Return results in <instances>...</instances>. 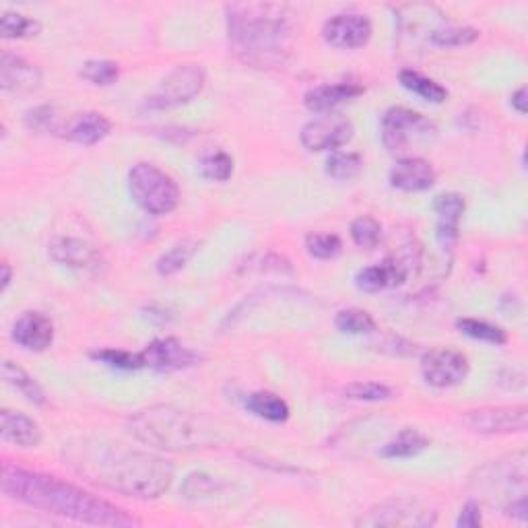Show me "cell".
Returning a JSON list of instances; mask_svg holds the SVG:
<instances>
[{
    "label": "cell",
    "mask_w": 528,
    "mask_h": 528,
    "mask_svg": "<svg viewBox=\"0 0 528 528\" xmlns=\"http://www.w3.org/2000/svg\"><path fill=\"white\" fill-rule=\"evenodd\" d=\"M62 456L77 475L108 491L135 500H157L174 483L168 460L104 438H77Z\"/></svg>",
    "instance_id": "6da1fadb"
},
{
    "label": "cell",
    "mask_w": 528,
    "mask_h": 528,
    "mask_svg": "<svg viewBox=\"0 0 528 528\" xmlns=\"http://www.w3.org/2000/svg\"><path fill=\"white\" fill-rule=\"evenodd\" d=\"M0 483H3V493L9 500L81 524L112 528L141 524L137 518H132L118 506L54 475L27 471L7 462L3 467V479H0Z\"/></svg>",
    "instance_id": "7a4b0ae2"
},
{
    "label": "cell",
    "mask_w": 528,
    "mask_h": 528,
    "mask_svg": "<svg viewBox=\"0 0 528 528\" xmlns=\"http://www.w3.org/2000/svg\"><path fill=\"white\" fill-rule=\"evenodd\" d=\"M293 17L281 5H236L227 9L229 40L250 64L273 66L283 60Z\"/></svg>",
    "instance_id": "3957f363"
},
{
    "label": "cell",
    "mask_w": 528,
    "mask_h": 528,
    "mask_svg": "<svg viewBox=\"0 0 528 528\" xmlns=\"http://www.w3.org/2000/svg\"><path fill=\"white\" fill-rule=\"evenodd\" d=\"M128 429L139 442L168 452H190L215 444L211 427L170 405H155L139 411L130 417Z\"/></svg>",
    "instance_id": "277c9868"
},
{
    "label": "cell",
    "mask_w": 528,
    "mask_h": 528,
    "mask_svg": "<svg viewBox=\"0 0 528 528\" xmlns=\"http://www.w3.org/2000/svg\"><path fill=\"white\" fill-rule=\"evenodd\" d=\"M128 190L135 203L149 215H168L180 203V188L174 178L147 161L132 165Z\"/></svg>",
    "instance_id": "5b68a950"
},
{
    "label": "cell",
    "mask_w": 528,
    "mask_h": 528,
    "mask_svg": "<svg viewBox=\"0 0 528 528\" xmlns=\"http://www.w3.org/2000/svg\"><path fill=\"white\" fill-rule=\"evenodd\" d=\"M436 137V124L409 108H390L382 116V143L390 153L405 155L434 143Z\"/></svg>",
    "instance_id": "8992f818"
},
{
    "label": "cell",
    "mask_w": 528,
    "mask_h": 528,
    "mask_svg": "<svg viewBox=\"0 0 528 528\" xmlns=\"http://www.w3.org/2000/svg\"><path fill=\"white\" fill-rule=\"evenodd\" d=\"M205 71L201 64H180L174 71L163 77L151 97H147L145 108L149 110H170L184 106L203 91Z\"/></svg>",
    "instance_id": "52a82bcc"
},
{
    "label": "cell",
    "mask_w": 528,
    "mask_h": 528,
    "mask_svg": "<svg viewBox=\"0 0 528 528\" xmlns=\"http://www.w3.org/2000/svg\"><path fill=\"white\" fill-rule=\"evenodd\" d=\"M438 520V514L427 508L425 504L417 500H386L372 510H368L357 520V526H366V528H378V526H407V528H425V526H434Z\"/></svg>",
    "instance_id": "ba28073f"
},
{
    "label": "cell",
    "mask_w": 528,
    "mask_h": 528,
    "mask_svg": "<svg viewBox=\"0 0 528 528\" xmlns=\"http://www.w3.org/2000/svg\"><path fill=\"white\" fill-rule=\"evenodd\" d=\"M462 425L483 436L524 434L528 425V409L524 405L473 409L462 415Z\"/></svg>",
    "instance_id": "9c48e42d"
},
{
    "label": "cell",
    "mask_w": 528,
    "mask_h": 528,
    "mask_svg": "<svg viewBox=\"0 0 528 528\" xmlns=\"http://www.w3.org/2000/svg\"><path fill=\"white\" fill-rule=\"evenodd\" d=\"M421 376L434 388H452L467 380L471 363L469 357L450 347H438L421 357Z\"/></svg>",
    "instance_id": "30bf717a"
},
{
    "label": "cell",
    "mask_w": 528,
    "mask_h": 528,
    "mask_svg": "<svg viewBox=\"0 0 528 528\" xmlns=\"http://www.w3.org/2000/svg\"><path fill=\"white\" fill-rule=\"evenodd\" d=\"M353 139V122L339 114L328 112L304 124L300 132L302 145L312 151H337Z\"/></svg>",
    "instance_id": "8fae6325"
},
{
    "label": "cell",
    "mask_w": 528,
    "mask_h": 528,
    "mask_svg": "<svg viewBox=\"0 0 528 528\" xmlns=\"http://www.w3.org/2000/svg\"><path fill=\"white\" fill-rule=\"evenodd\" d=\"M372 21L353 11L337 13L322 25V38L328 46L339 50H357L363 48L372 38Z\"/></svg>",
    "instance_id": "7c38bea8"
},
{
    "label": "cell",
    "mask_w": 528,
    "mask_h": 528,
    "mask_svg": "<svg viewBox=\"0 0 528 528\" xmlns=\"http://www.w3.org/2000/svg\"><path fill=\"white\" fill-rule=\"evenodd\" d=\"M48 252L54 262L62 264L66 269H75L81 273H102L106 260L93 244L81 238L60 236L48 244Z\"/></svg>",
    "instance_id": "4fadbf2b"
},
{
    "label": "cell",
    "mask_w": 528,
    "mask_h": 528,
    "mask_svg": "<svg viewBox=\"0 0 528 528\" xmlns=\"http://www.w3.org/2000/svg\"><path fill=\"white\" fill-rule=\"evenodd\" d=\"M141 359H143V368L155 372H178L192 368L198 363V355L190 347L182 345L178 339L172 337L149 343L141 351Z\"/></svg>",
    "instance_id": "5bb4252c"
},
{
    "label": "cell",
    "mask_w": 528,
    "mask_h": 528,
    "mask_svg": "<svg viewBox=\"0 0 528 528\" xmlns=\"http://www.w3.org/2000/svg\"><path fill=\"white\" fill-rule=\"evenodd\" d=\"M409 277V264L399 256H388L372 267L361 269L355 275V285L359 291L366 293H378L384 289L399 287Z\"/></svg>",
    "instance_id": "9a60e30c"
},
{
    "label": "cell",
    "mask_w": 528,
    "mask_h": 528,
    "mask_svg": "<svg viewBox=\"0 0 528 528\" xmlns=\"http://www.w3.org/2000/svg\"><path fill=\"white\" fill-rule=\"evenodd\" d=\"M388 180H390V186L396 190L425 192L436 184L438 174L434 170V165L429 161L415 157V155H409V157H403L392 165Z\"/></svg>",
    "instance_id": "2e32d148"
},
{
    "label": "cell",
    "mask_w": 528,
    "mask_h": 528,
    "mask_svg": "<svg viewBox=\"0 0 528 528\" xmlns=\"http://www.w3.org/2000/svg\"><path fill=\"white\" fill-rule=\"evenodd\" d=\"M11 339L25 351H46L54 341V324L42 312H23L13 324Z\"/></svg>",
    "instance_id": "e0dca14e"
},
{
    "label": "cell",
    "mask_w": 528,
    "mask_h": 528,
    "mask_svg": "<svg viewBox=\"0 0 528 528\" xmlns=\"http://www.w3.org/2000/svg\"><path fill=\"white\" fill-rule=\"evenodd\" d=\"M42 85V71L23 56L3 52L0 56V87L11 93H31Z\"/></svg>",
    "instance_id": "ac0fdd59"
},
{
    "label": "cell",
    "mask_w": 528,
    "mask_h": 528,
    "mask_svg": "<svg viewBox=\"0 0 528 528\" xmlns=\"http://www.w3.org/2000/svg\"><path fill=\"white\" fill-rule=\"evenodd\" d=\"M467 201L458 192H444L434 198V211L438 215L436 238L444 250H452L458 240V225L465 215Z\"/></svg>",
    "instance_id": "d6986e66"
},
{
    "label": "cell",
    "mask_w": 528,
    "mask_h": 528,
    "mask_svg": "<svg viewBox=\"0 0 528 528\" xmlns=\"http://www.w3.org/2000/svg\"><path fill=\"white\" fill-rule=\"evenodd\" d=\"M363 91H366V89H363L355 81L326 83V85H318V87L310 89L304 95V104L314 114H328V112H335L337 106H341L345 102H351V99L359 97Z\"/></svg>",
    "instance_id": "ffe728a7"
},
{
    "label": "cell",
    "mask_w": 528,
    "mask_h": 528,
    "mask_svg": "<svg viewBox=\"0 0 528 528\" xmlns=\"http://www.w3.org/2000/svg\"><path fill=\"white\" fill-rule=\"evenodd\" d=\"M0 436L5 442L19 448H36L44 438L42 427L36 419L13 409H3V413H0Z\"/></svg>",
    "instance_id": "44dd1931"
},
{
    "label": "cell",
    "mask_w": 528,
    "mask_h": 528,
    "mask_svg": "<svg viewBox=\"0 0 528 528\" xmlns=\"http://www.w3.org/2000/svg\"><path fill=\"white\" fill-rule=\"evenodd\" d=\"M110 132H112V122L104 114L81 112L71 116L69 122H66L64 137L73 143L91 147L97 145L99 141H104Z\"/></svg>",
    "instance_id": "7402d4cb"
},
{
    "label": "cell",
    "mask_w": 528,
    "mask_h": 528,
    "mask_svg": "<svg viewBox=\"0 0 528 528\" xmlns=\"http://www.w3.org/2000/svg\"><path fill=\"white\" fill-rule=\"evenodd\" d=\"M246 409L269 423H285L289 419V405L279 394L269 390L252 392L246 401Z\"/></svg>",
    "instance_id": "603a6c76"
},
{
    "label": "cell",
    "mask_w": 528,
    "mask_h": 528,
    "mask_svg": "<svg viewBox=\"0 0 528 528\" xmlns=\"http://www.w3.org/2000/svg\"><path fill=\"white\" fill-rule=\"evenodd\" d=\"M201 248V240L196 238H186L176 242L168 252H163L157 262H155V269L161 277H172L176 273H180L186 264L194 258V254Z\"/></svg>",
    "instance_id": "cb8c5ba5"
},
{
    "label": "cell",
    "mask_w": 528,
    "mask_h": 528,
    "mask_svg": "<svg viewBox=\"0 0 528 528\" xmlns=\"http://www.w3.org/2000/svg\"><path fill=\"white\" fill-rule=\"evenodd\" d=\"M3 378L9 386H13L17 392H21L25 399L33 405H46V392L40 386V382L33 378L29 372H25L17 363L11 359L3 361Z\"/></svg>",
    "instance_id": "d4e9b609"
},
{
    "label": "cell",
    "mask_w": 528,
    "mask_h": 528,
    "mask_svg": "<svg viewBox=\"0 0 528 528\" xmlns=\"http://www.w3.org/2000/svg\"><path fill=\"white\" fill-rule=\"evenodd\" d=\"M429 438L423 436L415 427H405L403 432L396 434L390 442H386L380 450L384 458H413L427 450Z\"/></svg>",
    "instance_id": "484cf974"
},
{
    "label": "cell",
    "mask_w": 528,
    "mask_h": 528,
    "mask_svg": "<svg viewBox=\"0 0 528 528\" xmlns=\"http://www.w3.org/2000/svg\"><path fill=\"white\" fill-rule=\"evenodd\" d=\"M456 328L460 330L462 335H467L475 341L487 343V345H506L508 343V333L498 326V324H491L487 320H477V318H458L456 320Z\"/></svg>",
    "instance_id": "4316f807"
},
{
    "label": "cell",
    "mask_w": 528,
    "mask_h": 528,
    "mask_svg": "<svg viewBox=\"0 0 528 528\" xmlns=\"http://www.w3.org/2000/svg\"><path fill=\"white\" fill-rule=\"evenodd\" d=\"M399 81H401V85L407 91L419 95L421 99H425V102L442 104V102H446V97H448V89L446 87H442L438 81L429 79V77H425V75H421L417 71H411V69L401 71Z\"/></svg>",
    "instance_id": "83f0119b"
},
{
    "label": "cell",
    "mask_w": 528,
    "mask_h": 528,
    "mask_svg": "<svg viewBox=\"0 0 528 528\" xmlns=\"http://www.w3.org/2000/svg\"><path fill=\"white\" fill-rule=\"evenodd\" d=\"M198 172L205 180L211 182H227L234 176V157L223 149H213L201 155L198 159Z\"/></svg>",
    "instance_id": "f1b7e54d"
},
{
    "label": "cell",
    "mask_w": 528,
    "mask_h": 528,
    "mask_svg": "<svg viewBox=\"0 0 528 528\" xmlns=\"http://www.w3.org/2000/svg\"><path fill=\"white\" fill-rule=\"evenodd\" d=\"M481 31L469 25H442L429 33V42L440 48H462L477 42Z\"/></svg>",
    "instance_id": "f546056e"
},
{
    "label": "cell",
    "mask_w": 528,
    "mask_h": 528,
    "mask_svg": "<svg viewBox=\"0 0 528 528\" xmlns=\"http://www.w3.org/2000/svg\"><path fill=\"white\" fill-rule=\"evenodd\" d=\"M363 161L353 151H333L324 163V172L337 182H349L361 174Z\"/></svg>",
    "instance_id": "4dcf8cb0"
},
{
    "label": "cell",
    "mask_w": 528,
    "mask_h": 528,
    "mask_svg": "<svg viewBox=\"0 0 528 528\" xmlns=\"http://www.w3.org/2000/svg\"><path fill=\"white\" fill-rule=\"evenodd\" d=\"M69 118H64L54 106H38L25 114V124L33 132H46V135H64Z\"/></svg>",
    "instance_id": "1f68e13d"
},
{
    "label": "cell",
    "mask_w": 528,
    "mask_h": 528,
    "mask_svg": "<svg viewBox=\"0 0 528 528\" xmlns=\"http://www.w3.org/2000/svg\"><path fill=\"white\" fill-rule=\"evenodd\" d=\"M42 29V25L31 19L27 15L21 13H13L7 11L0 17V36L5 40H23V38H31V36H38Z\"/></svg>",
    "instance_id": "d6a6232c"
},
{
    "label": "cell",
    "mask_w": 528,
    "mask_h": 528,
    "mask_svg": "<svg viewBox=\"0 0 528 528\" xmlns=\"http://www.w3.org/2000/svg\"><path fill=\"white\" fill-rule=\"evenodd\" d=\"M349 234L351 240L359 246V248H366L372 250L380 244L382 240V225L378 219H374L372 215H359L351 221L349 227Z\"/></svg>",
    "instance_id": "836d02e7"
},
{
    "label": "cell",
    "mask_w": 528,
    "mask_h": 528,
    "mask_svg": "<svg viewBox=\"0 0 528 528\" xmlns=\"http://www.w3.org/2000/svg\"><path fill=\"white\" fill-rule=\"evenodd\" d=\"M335 326L345 335H368L376 330V320L366 310L347 308L337 314Z\"/></svg>",
    "instance_id": "e575fe53"
},
{
    "label": "cell",
    "mask_w": 528,
    "mask_h": 528,
    "mask_svg": "<svg viewBox=\"0 0 528 528\" xmlns=\"http://www.w3.org/2000/svg\"><path fill=\"white\" fill-rule=\"evenodd\" d=\"M85 81L97 87H110L120 77V66L114 60H87L79 73Z\"/></svg>",
    "instance_id": "d590c367"
},
{
    "label": "cell",
    "mask_w": 528,
    "mask_h": 528,
    "mask_svg": "<svg viewBox=\"0 0 528 528\" xmlns=\"http://www.w3.org/2000/svg\"><path fill=\"white\" fill-rule=\"evenodd\" d=\"M343 394L351 401L363 403H380L392 399V390L380 382H353L343 388Z\"/></svg>",
    "instance_id": "8d00e7d4"
},
{
    "label": "cell",
    "mask_w": 528,
    "mask_h": 528,
    "mask_svg": "<svg viewBox=\"0 0 528 528\" xmlns=\"http://www.w3.org/2000/svg\"><path fill=\"white\" fill-rule=\"evenodd\" d=\"M91 357L106 363V366H110V368H116V370L132 372V370L143 368L141 353H130V351H122V349H97V351H91Z\"/></svg>",
    "instance_id": "74e56055"
},
{
    "label": "cell",
    "mask_w": 528,
    "mask_h": 528,
    "mask_svg": "<svg viewBox=\"0 0 528 528\" xmlns=\"http://www.w3.org/2000/svg\"><path fill=\"white\" fill-rule=\"evenodd\" d=\"M306 250L310 256L318 260H333L341 254L343 242L335 234H308L306 236Z\"/></svg>",
    "instance_id": "f35d334b"
},
{
    "label": "cell",
    "mask_w": 528,
    "mask_h": 528,
    "mask_svg": "<svg viewBox=\"0 0 528 528\" xmlns=\"http://www.w3.org/2000/svg\"><path fill=\"white\" fill-rule=\"evenodd\" d=\"M211 489H215V479L205 475V473L190 475L184 483V493L188 495V498H192V495H205Z\"/></svg>",
    "instance_id": "ab89813d"
},
{
    "label": "cell",
    "mask_w": 528,
    "mask_h": 528,
    "mask_svg": "<svg viewBox=\"0 0 528 528\" xmlns=\"http://www.w3.org/2000/svg\"><path fill=\"white\" fill-rule=\"evenodd\" d=\"M479 524H481V506L477 502H467L465 506H462L460 514H458L456 526H460V528H475Z\"/></svg>",
    "instance_id": "60d3db41"
},
{
    "label": "cell",
    "mask_w": 528,
    "mask_h": 528,
    "mask_svg": "<svg viewBox=\"0 0 528 528\" xmlns=\"http://www.w3.org/2000/svg\"><path fill=\"white\" fill-rule=\"evenodd\" d=\"M512 108L518 112V114H526V110H528V99H526V87L522 85V87H518L514 93H512Z\"/></svg>",
    "instance_id": "b9f144b4"
},
{
    "label": "cell",
    "mask_w": 528,
    "mask_h": 528,
    "mask_svg": "<svg viewBox=\"0 0 528 528\" xmlns=\"http://www.w3.org/2000/svg\"><path fill=\"white\" fill-rule=\"evenodd\" d=\"M0 273H3V277H0V291H7L9 285H11V279H13L11 264H9V262H3V264H0Z\"/></svg>",
    "instance_id": "7bdbcfd3"
}]
</instances>
